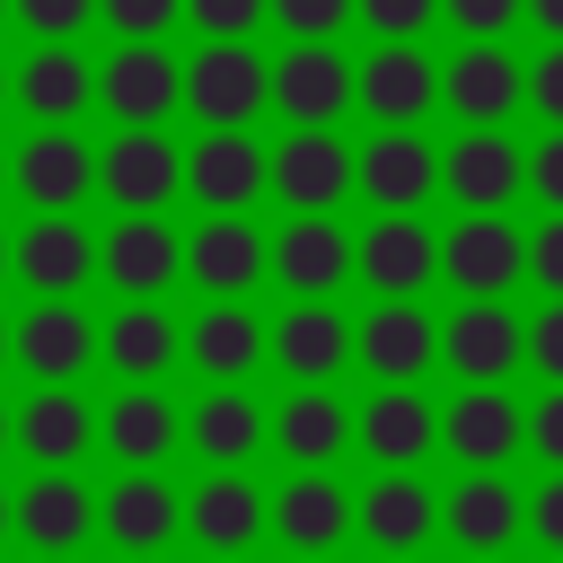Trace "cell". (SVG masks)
Instances as JSON below:
<instances>
[{
    "label": "cell",
    "mask_w": 563,
    "mask_h": 563,
    "mask_svg": "<svg viewBox=\"0 0 563 563\" xmlns=\"http://www.w3.org/2000/svg\"><path fill=\"white\" fill-rule=\"evenodd\" d=\"M185 97H194V114L202 123H220V132H238L264 97H273V70L246 53V44H211L194 70H185Z\"/></svg>",
    "instance_id": "obj_1"
},
{
    "label": "cell",
    "mask_w": 563,
    "mask_h": 563,
    "mask_svg": "<svg viewBox=\"0 0 563 563\" xmlns=\"http://www.w3.org/2000/svg\"><path fill=\"white\" fill-rule=\"evenodd\" d=\"M352 62H334L325 44H290L282 62H273V97H282V114L299 123V132H325L343 106H352Z\"/></svg>",
    "instance_id": "obj_2"
},
{
    "label": "cell",
    "mask_w": 563,
    "mask_h": 563,
    "mask_svg": "<svg viewBox=\"0 0 563 563\" xmlns=\"http://www.w3.org/2000/svg\"><path fill=\"white\" fill-rule=\"evenodd\" d=\"M361 185H369L378 220H413V202L440 185V158H431V141H413V132H378V141L361 150Z\"/></svg>",
    "instance_id": "obj_3"
},
{
    "label": "cell",
    "mask_w": 563,
    "mask_h": 563,
    "mask_svg": "<svg viewBox=\"0 0 563 563\" xmlns=\"http://www.w3.org/2000/svg\"><path fill=\"white\" fill-rule=\"evenodd\" d=\"M352 343H361V334H352V325H343L325 299H299V308L273 325V361H282L299 387H325V378L352 361Z\"/></svg>",
    "instance_id": "obj_4"
},
{
    "label": "cell",
    "mask_w": 563,
    "mask_h": 563,
    "mask_svg": "<svg viewBox=\"0 0 563 563\" xmlns=\"http://www.w3.org/2000/svg\"><path fill=\"white\" fill-rule=\"evenodd\" d=\"M352 176H361V167H352L343 141H325V132H299V141H282V158H273V185H282V202H290L299 220H325Z\"/></svg>",
    "instance_id": "obj_5"
},
{
    "label": "cell",
    "mask_w": 563,
    "mask_h": 563,
    "mask_svg": "<svg viewBox=\"0 0 563 563\" xmlns=\"http://www.w3.org/2000/svg\"><path fill=\"white\" fill-rule=\"evenodd\" d=\"M440 264H449V282H457V290L493 299V290H501L519 264H528V246H519V229H510V220H484V211H466V220L449 229Z\"/></svg>",
    "instance_id": "obj_6"
},
{
    "label": "cell",
    "mask_w": 563,
    "mask_h": 563,
    "mask_svg": "<svg viewBox=\"0 0 563 563\" xmlns=\"http://www.w3.org/2000/svg\"><path fill=\"white\" fill-rule=\"evenodd\" d=\"M97 176H106V194H114L132 220H150V211L176 194V176H185V167H176V141H158V132H123V141L106 150V167H97Z\"/></svg>",
    "instance_id": "obj_7"
},
{
    "label": "cell",
    "mask_w": 563,
    "mask_h": 563,
    "mask_svg": "<svg viewBox=\"0 0 563 563\" xmlns=\"http://www.w3.org/2000/svg\"><path fill=\"white\" fill-rule=\"evenodd\" d=\"M88 176H97V158H88V141H70V132H35V141L18 150V185H26V202H35L44 220H62V211L88 194Z\"/></svg>",
    "instance_id": "obj_8"
},
{
    "label": "cell",
    "mask_w": 563,
    "mask_h": 563,
    "mask_svg": "<svg viewBox=\"0 0 563 563\" xmlns=\"http://www.w3.org/2000/svg\"><path fill=\"white\" fill-rule=\"evenodd\" d=\"M440 176H449V194L466 202V211H484V220H501V202L519 194V150L501 141V132H475V141H457L449 158H440Z\"/></svg>",
    "instance_id": "obj_9"
},
{
    "label": "cell",
    "mask_w": 563,
    "mask_h": 563,
    "mask_svg": "<svg viewBox=\"0 0 563 563\" xmlns=\"http://www.w3.org/2000/svg\"><path fill=\"white\" fill-rule=\"evenodd\" d=\"M352 264H361V246H352L334 220H290V229H282V246H273V273H282L290 290H308V299H325Z\"/></svg>",
    "instance_id": "obj_10"
},
{
    "label": "cell",
    "mask_w": 563,
    "mask_h": 563,
    "mask_svg": "<svg viewBox=\"0 0 563 563\" xmlns=\"http://www.w3.org/2000/svg\"><path fill=\"white\" fill-rule=\"evenodd\" d=\"M361 97H369V114H378L387 132H405V123L440 97V70H431L413 44H378V62L361 70Z\"/></svg>",
    "instance_id": "obj_11"
},
{
    "label": "cell",
    "mask_w": 563,
    "mask_h": 563,
    "mask_svg": "<svg viewBox=\"0 0 563 563\" xmlns=\"http://www.w3.org/2000/svg\"><path fill=\"white\" fill-rule=\"evenodd\" d=\"M519 343H528V334H519V317H510V308H493V299L457 308V317H449V334H440V352H449L466 378H484V387L519 361Z\"/></svg>",
    "instance_id": "obj_12"
},
{
    "label": "cell",
    "mask_w": 563,
    "mask_h": 563,
    "mask_svg": "<svg viewBox=\"0 0 563 563\" xmlns=\"http://www.w3.org/2000/svg\"><path fill=\"white\" fill-rule=\"evenodd\" d=\"M431 343H440V334H431V317H422L413 299H378V317L361 325V343H352V352H361L378 378H396V387H405V378L431 361Z\"/></svg>",
    "instance_id": "obj_13"
},
{
    "label": "cell",
    "mask_w": 563,
    "mask_h": 563,
    "mask_svg": "<svg viewBox=\"0 0 563 563\" xmlns=\"http://www.w3.org/2000/svg\"><path fill=\"white\" fill-rule=\"evenodd\" d=\"M431 264H440V246L422 238V220H378V229L361 238V273H369L387 299H413V290L431 282Z\"/></svg>",
    "instance_id": "obj_14"
},
{
    "label": "cell",
    "mask_w": 563,
    "mask_h": 563,
    "mask_svg": "<svg viewBox=\"0 0 563 563\" xmlns=\"http://www.w3.org/2000/svg\"><path fill=\"white\" fill-rule=\"evenodd\" d=\"M185 185H194L211 211H238V202H255V185H264V158H255V141H238V132H211V141L185 158Z\"/></svg>",
    "instance_id": "obj_15"
},
{
    "label": "cell",
    "mask_w": 563,
    "mask_h": 563,
    "mask_svg": "<svg viewBox=\"0 0 563 563\" xmlns=\"http://www.w3.org/2000/svg\"><path fill=\"white\" fill-rule=\"evenodd\" d=\"M176 88H185V79H176V62H167L158 44H132V53L106 62V106H114L123 123H150L158 106H176Z\"/></svg>",
    "instance_id": "obj_16"
},
{
    "label": "cell",
    "mask_w": 563,
    "mask_h": 563,
    "mask_svg": "<svg viewBox=\"0 0 563 563\" xmlns=\"http://www.w3.org/2000/svg\"><path fill=\"white\" fill-rule=\"evenodd\" d=\"M88 255H97V246H88L79 220H35V229L18 238V273H26L35 290H53V299L88 282Z\"/></svg>",
    "instance_id": "obj_17"
},
{
    "label": "cell",
    "mask_w": 563,
    "mask_h": 563,
    "mask_svg": "<svg viewBox=\"0 0 563 563\" xmlns=\"http://www.w3.org/2000/svg\"><path fill=\"white\" fill-rule=\"evenodd\" d=\"M431 519H440V501H431L413 475H378V493L361 501V528L387 545V563H405V545H422V537H431Z\"/></svg>",
    "instance_id": "obj_18"
},
{
    "label": "cell",
    "mask_w": 563,
    "mask_h": 563,
    "mask_svg": "<svg viewBox=\"0 0 563 563\" xmlns=\"http://www.w3.org/2000/svg\"><path fill=\"white\" fill-rule=\"evenodd\" d=\"M88 519H97V501H88L70 475H44V484H26V501H18V528H26V545H44V554L79 545V537H88Z\"/></svg>",
    "instance_id": "obj_19"
},
{
    "label": "cell",
    "mask_w": 563,
    "mask_h": 563,
    "mask_svg": "<svg viewBox=\"0 0 563 563\" xmlns=\"http://www.w3.org/2000/svg\"><path fill=\"white\" fill-rule=\"evenodd\" d=\"M440 88H449V106H457V114L493 123V114H510V106H519V88H528V79H519L493 44H475V53H457V62H449V79H440Z\"/></svg>",
    "instance_id": "obj_20"
},
{
    "label": "cell",
    "mask_w": 563,
    "mask_h": 563,
    "mask_svg": "<svg viewBox=\"0 0 563 563\" xmlns=\"http://www.w3.org/2000/svg\"><path fill=\"white\" fill-rule=\"evenodd\" d=\"M88 317L70 308V299H44L26 325H18V352H26V369H44V378H70L79 361H88Z\"/></svg>",
    "instance_id": "obj_21"
},
{
    "label": "cell",
    "mask_w": 563,
    "mask_h": 563,
    "mask_svg": "<svg viewBox=\"0 0 563 563\" xmlns=\"http://www.w3.org/2000/svg\"><path fill=\"white\" fill-rule=\"evenodd\" d=\"M361 440L378 449V466H413L431 449V405L413 387H378V405L361 413Z\"/></svg>",
    "instance_id": "obj_22"
},
{
    "label": "cell",
    "mask_w": 563,
    "mask_h": 563,
    "mask_svg": "<svg viewBox=\"0 0 563 563\" xmlns=\"http://www.w3.org/2000/svg\"><path fill=\"white\" fill-rule=\"evenodd\" d=\"M167 528H176V493H167L158 475H132V484H114V493H106V537H114V545L150 554Z\"/></svg>",
    "instance_id": "obj_23"
},
{
    "label": "cell",
    "mask_w": 563,
    "mask_h": 563,
    "mask_svg": "<svg viewBox=\"0 0 563 563\" xmlns=\"http://www.w3.org/2000/svg\"><path fill=\"white\" fill-rule=\"evenodd\" d=\"M510 440H519V413H510V396H493V387H466V396L449 405V449H457V457L493 466Z\"/></svg>",
    "instance_id": "obj_24"
},
{
    "label": "cell",
    "mask_w": 563,
    "mask_h": 563,
    "mask_svg": "<svg viewBox=\"0 0 563 563\" xmlns=\"http://www.w3.org/2000/svg\"><path fill=\"white\" fill-rule=\"evenodd\" d=\"M273 519H282V537H290L299 554H325V545L352 528V510H343V493H334L325 475H299V484L282 493V510H273Z\"/></svg>",
    "instance_id": "obj_25"
},
{
    "label": "cell",
    "mask_w": 563,
    "mask_h": 563,
    "mask_svg": "<svg viewBox=\"0 0 563 563\" xmlns=\"http://www.w3.org/2000/svg\"><path fill=\"white\" fill-rule=\"evenodd\" d=\"M176 273V238L158 229V220H123L114 238H106V282H123V290H158Z\"/></svg>",
    "instance_id": "obj_26"
},
{
    "label": "cell",
    "mask_w": 563,
    "mask_h": 563,
    "mask_svg": "<svg viewBox=\"0 0 563 563\" xmlns=\"http://www.w3.org/2000/svg\"><path fill=\"white\" fill-rule=\"evenodd\" d=\"M88 88H97V79H88V62H79V53H62V44H53V53H35V62H26V79H18L26 114H44V123L79 114V106H88Z\"/></svg>",
    "instance_id": "obj_27"
},
{
    "label": "cell",
    "mask_w": 563,
    "mask_h": 563,
    "mask_svg": "<svg viewBox=\"0 0 563 563\" xmlns=\"http://www.w3.org/2000/svg\"><path fill=\"white\" fill-rule=\"evenodd\" d=\"M185 264H194V282H211V290H238V282H255L264 246H255V229H246V220H211V229L185 246Z\"/></svg>",
    "instance_id": "obj_28"
},
{
    "label": "cell",
    "mask_w": 563,
    "mask_h": 563,
    "mask_svg": "<svg viewBox=\"0 0 563 563\" xmlns=\"http://www.w3.org/2000/svg\"><path fill=\"white\" fill-rule=\"evenodd\" d=\"M255 519H264V501H255V484H238V475H211V484L194 493V537H202V545H246Z\"/></svg>",
    "instance_id": "obj_29"
},
{
    "label": "cell",
    "mask_w": 563,
    "mask_h": 563,
    "mask_svg": "<svg viewBox=\"0 0 563 563\" xmlns=\"http://www.w3.org/2000/svg\"><path fill=\"white\" fill-rule=\"evenodd\" d=\"M449 528H457V545H501L519 528V493L493 484V475H475V484L449 493Z\"/></svg>",
    "instance_id": "obj_30"
},
{
    "label": "cell",
    "mask_w": 563,
    "mask_h": 563,
    "mask_svg": "<svg viewBox=\"0 0 563 563\" xmlns=\"http://www.w3.org/2000/svg\"><path fill=\"white\" fill-rule=\"evenodd\" d=\"M18 431H26V449H35V457H53V466H62V457H79V449H88V405H79V396H62V387H44V396L18 413Z\"/></svg>",
    "instance_id": "obj_31"
},
{
    "label": "cell",
    "mask_w": 563,
    "mask_h": 563,
    "mask_svg": "<svg viewBox=\"0 0 563 563\" xmlns=\"http://www.w3.org/2000/svg\"><path fill=\"white\" fill-rule=\"evenodd\" d=\"M167 440H176V413H167V396L132 387V396H114V405H106V449H123V457H158Z\"/></svg>",
    "instance_id": "obj_32"
},
{
    "label": "cell",
    "mask_w": 563,
    "mask_h": 563,
    "mask_svg": "<svg viewBox=\"0 0 563 563\" xmlns=\"http://www.w3.org/2000/svg\"><path fill=\"white\" fill-rule=\"evenodd\" d=\"M106 361L132 369V378H150L158 361H176V325H167L158 308H123V317L106 325Z\"/></svg>",
    "instance_id": "obj_33"
},
{
    "label": "cell",
    "mask_w": 563,
    "mask_h": 563,
    "mask_svg": "<svg viewBox=\"0 0 563 563\" xmlns=\"http://www.w3.org/2000/svg\"><path fill=\"white\" fill-rule=\"evenodd\" d=\"M343 422H352V413H343L325 387H299V396L282 405V449H290V457H334V449H343Z\"/></svg>",
    "instance_id": "obj_34"
},
{
    "label": "cell",
    "mask_w": 563,
    "mask_h": 563,
    "mask_svg": "<svg viewBox=\"0 0 563 563\" xmlns=\"http://www.w3.org/2000/svg\"><path fill=\"white\" fill-rule=\"evenodd\" d=\"M255 352H264V334H255V317H246V308H211V317H194V361H202V369L238 378Z\"/></svg>",
    "instance_id": "obj_35"
},
{
    "label": "cell",
    "mask_w": 563,
    "mask_h": 563,
    "mask_svg": "<svg viewBox=\"0 0 563 563\" xmlns=\"http://www.w3.org/2000/svg\"><path fill=\"white\" fill-rule=\"evenodd\" d=\"M255 431H264V413H255L246 396H229V387H220V396H202V413H194V440H202L211 457H246V449H255Z\"/></svg>",
    "instance_id": "obj_36"
},
{
    "label": "cell",
    "mask_w": 563,
    "mask_h": 563,
    "mask_svg": "<svg viewBox=\"0 0 563 563\" xmlns=\"http://www.w3.org/2000/svg\"><path fill=\"white\" fill-rule=\"evenodd\" d=\"M273 18H282L299 44H325V35L352 18V0H273Z\"/></svg>",
    "instance_id": "obj_37"
},
{
    "label": "cell",
    "mask_w": 563,
    "mask_h": 563,
    "mask_svg": "<svg viewBox=\"0 0 563 563\" xmlns=\"http://www.w3.org/2000/svg\"><path fill=\"white\" fill-rule=\"evenodd\" d=\"M185 9H194V18H202V26L220 35V44H238V35H246V26H255V18L273 9V0H185Z\"/></svg>",
    "instance_id": "obj_38"
},
{
    "label": "cell",
    "mask_w": 563,
    "mask_h": 563,
    "mask_svg": "<svg viewBox=\"0 0 563 563\" xmlns=\"http://www.w3.org/2000/svg\"><path fill=\"white\" fill-rule=\"evenodd\" d=\"M528 361H537V369H545V378L563 387V299H554V308H545V317L528 325Z\"/></svg>",
    "instance_id": "obj_39"
},
{
    "label": "cell",
    "mask_w": 563,
    "mask_h": 563,
    "mask_svg": "<svg viewBox=\"0 0 563 563\" xmlns=\"http://www.w3.org/2000/svg\"><path fill=\"white\" fill-rule=\"evenodd\" d=\"M176 9H185V0H106V18H114L123 35H158Z\"/></svg>",
    "instance_id": "obj_40"
},
{
    "label": "cell",
    "mask_w": 563,
    "mask_h": 563,
    "mask_svg": "<svg viewBox=\"0 0 563 563\" xmlns=\"http://www.w3.org/2000/svg\"><path fill=\"white\" fill-rule=\"evenodd\" d=\"M528 264H537V282H545V290H563V211L528 238Z\"/></svg>",
    "instance_id": "obj_41"
},
{
    "label": "cell",
    "mask_w": 563,
    "mask_h": 563,
    "mask_svg": "<svg viewBox=\"0 0 563 563\" xmlns=\"http://www.w3.org/2000/svg\"><path fill=\"white\" fill-rule=\"evenodd\" d=\"M361 9H369V26H378V35H413V26L431 18V0H361Z\"/></svg>",
    "instance_id": "obj_42"
},
{
    "label": "cell",
    "mask_w": 563,
    "mask_h": 563,
    "mask_svg": "<svg viewBox=\"0 0 563 563\" xmlns=\"http://www.w3.org/2000/svg\"><path fill=\"white\" fill-rule=\"evenodd\" d=\"M26 9V26H44V35H70L79 18H88V0H18Z\"/></svg>",
    "instance_id": "obj_43"
},
{
    "label": "cell",
    "mask_w": 563,
    "mask_h": 563,
    "mask_svg": "<svg viewBox=\"0 0 563 563\" xmlns=\"http://www.w3.org/2000/svg\"><path fill=\"white\" fill-rule=\"evenodd\" d=\"M528 185H537V194H545V202L563 211V132H554V141H545V150L528 158Z\"/></svg>",
    "instance_id": "obj_44"
},
{
    "label": "cell",
    "mask_w": 563,
    "mask_h": 563,
    "mask_svg": "<svg viewBox=\"0 0 563 563\" xmlns=\"http://www.w3.org/2000/svg\"><path fill=\"white\" fill-rule=\"evenodd\" d=\"M528 440H537V449H545V457L563 466V387H554V396H545V405L528 413Z\"/></svg>",
    "instance_id": "obj_45"
},
{
    "label": "cell",
    "mask_w": 563,
    "mask_h": 563,
    "mask_svg": "<svg viewBox=\"0 0 563 563\" xmlns=\"http://www.w3.org/2000/svg\"><path fill=\"white\" fill-rule=\"evenodd\" d=\"M528 97H537V106H545V114L563 123V44H554V53H545V62L528 70Z\"/></svg>",
    "instance_id": "obj_46"
},
{
    "label": "cell",
    "mask_w": 563,
    "mask_h": 563,
    "mask_svg": "<svg viewBox=\"0 0 563 563\" xmlns=\"http://www.w3.org/2000/svg\"><path fill=\"white\" fill-rule=\"evenodd\" d=\"M449 9H457V26L493 35V26H510V9H519V0H449Z\"/></svg>",
    "instance_id": "obj_47"
},
{
    "label": "cell",
    "mask_w": 563,
    "mask_h": 563,
    "mask_svg": "<svg viewBox=\"0 0 563 563\" xmlns=\"http://www.w3.org/2000/svg\"><path fill=\"white\" fill-rule=\"evenodd\" d=\"M528 519H537V537H545V545H563V475H554V484L528 501Z\"/></svg>",
    "instance_id": "obj_48"
},
{
    "label": "cell",
    "mask_w": 563,
    "mask_h": 563,
    "mask_svg": "<svg viewBox=\"0 0 563 563\" xmlns=\"http://www.w3.org/2000/svg\"><path fill=\"white\" fill-rule=\"evenodd\" d=\"M528 9H537V26H545V35H563V0H528Z\"/></svg>",
    "instance_id": "obj_49"
},
{
    "label": "cell",
    "mask_w": 563,
    "mask_h": 563,
    "mask_svg": "<svg viewBox=\"0 0 563 563\" xmlns=\"http://www.w3.org/2000/svg\"><path fill=\"white\" fill-rule=\"evenodd\" d=\"M9 519H18V510H9V493H0V528H9Z\"/></svg>",
    "instance_id": "obj_50"
},
{
    "label": "cell",
    "mask_w": 563,
    "mask_h": 563,
    "mask_svg": "<svg viewBox=\"0 0 563 563\" xmlns=\"http://www.w3.org/2000/svg\"><path fill=\"white\" fill-rule=\"evenodd\" d=\"M0 440H9V413H0Z\"/></svg>",
    "instance_id": "obj_51"
},
{
    "label": "cell",
    "mask_w": 563,
    "mask_h": 563,
    "mask_svg": "<svg viewBox=\"0 0 563 563\" xmlns=\"http://www.w3.org/2000/svg\"><path fill=\"white\" fill-rule=\"evenodd\" d=\"M0 352H9V325H0Z\"/></svg>",
    "instance_id": "obj_52"
},
{
    "label": "cell",
    "mask_w": 563,
    "mask_h": 563,
    "mask_svg": "<svg viewBox=\"0 0 563 563\" xmlns=\"http://www.w3.org/2000/svg\"><path fill=\"white\" fill-rule=\"evenodd\" d=\"M0 264H9V246H0Z\"/></svg>",
    "instance_id": "obj_53"
},
{
    "label": "cell",
    "mask_w": 563,
    "mask_h": 563,
    "mask_svg": "<svg viewBox=\"0 0 563 563\" xmlns=\"http://www.w3.org/2000/svg\"><path fill=\"white\" fill-rule=\"evenodd\" d=\"M0 88H9V79H0Z\"/></svg>",
    "instance_id": "obj_54"
},
{
    "label": "cell",
    "mask_w": 563,
    "mask_h": 563,
    "mask_svg": "<svg viewBox=\"0 0 563 563\" xmlns=\"http://www.w3.org/2000/svg\"><path fill=\"white\" fill-rule=\"evenodd\" d=\"M0 9H9V0H0Z\"/></svg>",
    "instance_id": "obj_55"
}]
</instances>
